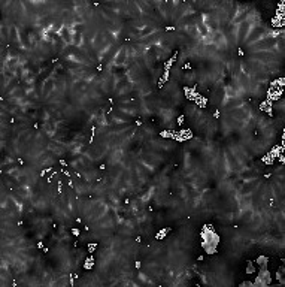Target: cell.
<instances>
[{
    "mask_svg": "<svg viewBox=\"0 0 285 287\" xmlns=\"http://www.w3.org/2000/svg\"><path fill=\"white\" fill-rule=\"evenodd\" d=\"M220 235L215 232L212 224H205L202 229V248L208 247V245H213L218 247L220 245Z\"/></svg>",
    "mask_w": 285,
    "mask_h": 287,
    "instance_id": "6da1fadb",
    "label": "cell"
},
{
    "mask_svg": "<svg viewBox=\"0 0 285 287\" xmlns=\"http://www.w3.org/2000/svg\"><path fill=\"white\" fill-rule=\"evenodd\" d=\"M272 284V277H270V272L267 268H260L258 271V275L255 278V281H252V286H269Z\"/></svg>",
    "mask_w": 285,
    "mask_h": 287,
    "instance_id": "7a4b0ae2",
    "label": "cell"
},
{
    "mask_svg": "<svg viewBox=\"0 0 285 287\" xmlns=\"http://www.w3.org/2000/svg\"><path fill=\"white\" fill-rule=\"evenodd\" d=\"M94 265H96V259H94L93 256H88L87 259H85V262H84V269L90 271V269L94 268Z\"/></svg>",
    "mask_w": 285,
    "mask_h": 287,
    "instance_id": "3957f363",
    "label": "cell"
},
{
    "mask_svg": "<svg viewBox=\"0 0 285 287\" xmlns=\"http://www.w3.org/2000/svg\"><path fill=\"white\" fill-rule=\"evenodd\" d=\"M255 263L260 268H267V265H269V257L267 256H258V259L255 260Z\"/></svg>",
    "mask_w": 285,
    "mask_h": 287,
    "instance_id": "277c9868",
    "label": "cell"
},
{
    "mask_svg": "<svg viewBox=\"0 0 285 287\" xmlns=\"http://www.w3.org/2000/svg\"><path fill=\"white\" fill-rule=\"evenodd\" d=\"M169 230L170 229H161L160 232H157V233H155V238H157V239H163V238H164V236H167V233H169Z\"/></svg>",
    "mask_w": 285,
    "mask_h": 287,
    "instance_id": "5b68a950",
    "label": "cell"
},
{
    "mask_svg": "<svg viewBox=\"0 0 285 287\" xmlns=\"http://www.w3.org/2000/svg\"><path fill=\"white\" fill-rule=\"evenodd\" d=\"M255 272V266H254V263L252 262H248V266H246V274L249 275V274H254Z\"/></svg>",
    "mask_w": 285,
    "mask_h": 287,
    "instance_id": "8992f818",
    "label": "cell"
},
{
    "mask_svg": "<svg viewBox=\"0 0 285 287\" xmlns=\"http://www.w3.org/2000/svg\"><path fill=\"white\" fill-rule=\"evenodd\" d=\"M178 124H179V126H182V124H184V115L178 117Z\"/></svg>",
    "mask_w": 285,
    "mask_h": 287,
    "instance_id": "52a82bcc",
    "label": "cell"
},
{
    "mask_svg": "<svg viewBox=\"0 0 285 287\" xmlns=\"http://www.w3.org/2000/svg\"><path fill=\"white\" fill-rule=\"evenodd\" d=\"M72 233L75 235V236H78V235H79V230H78L76 227H73V229H72Z\"/></svg>",
    "mask_w": 285,
    "mask_h": 287,
    "instance_id": "ba28073f",
    "label": "cell"
},
{
    "mask_svg": "<svg viewBox=\"0 0 285 287\" xmlns=\"http://www.w3.org/2000/svg\"><path fill=\"white\" fill-rule=\"evenodd\" d=\"M137 269H140V262H136V265H134Z\"/></svg>",
    "mask_w": 285,
    "mask_h": 287,
    "instance_id": "9c48e42d",
    "label": "cell"
}]
</instances>
